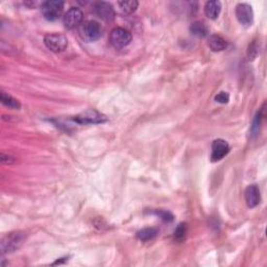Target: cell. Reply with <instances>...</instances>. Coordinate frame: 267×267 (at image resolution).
I'll return each instance as SVG.
<instances>
[{"mask_svg":"<svg viewBox=\"0 0 267 267\" xmlns=\"http://www.w3.org/2000/svg\"><path fill=\"white\" fill-rule=\"evenodd\" d=\"M230 152V145L222 139H216L212 143V152H211V161L218 162Z\"/></svg>","mask_w":267,"mask_h":267,"instance_id":"cell-8","label":"cell"},{"mask_svg":"<svg viewBox=\"0 0 267 267\" xmlns=\"http://www.w3.org/2000/svg\"><path fill=\"white\" fill-rule=\"evenodd\" d=\"M63 10H64V2L60 0H49L41 4L42 14L48 21L58 20L62 16Z\"/></svg>","mask_w":267,"mask_h":267,"instance_id":"cell-3","label":"cell"},{"mask_svg":"<svg viewBox=\"0 0 267 267\" xmlns=\"http://www.w3.org/2000/svg\"><path fill=\"white\" fill-rule=\"evenodd\" d=\"M25 241V235L22 232H14L4 236L1 240L2 255L10 254L19 250Z\"/></svg>","mask_w":267,"mask_h":267,"instance_id":"cell-1","label":"cell"},{"mask_svg":"<svg viewBox=\"0 0 267 267\" xmlns=\"http://www.w3.org/2000/svg\"><path fill=\"white\" fill-rule=\"evenodd\" d=\"M236 17L240 24L250 26L254 21V12L252 8L248 3H239L236 6Z\"/></svg>","mask_w":267,"mask_h":267,"instance_id":"cell-9","label":"cell"},{"mask_svg":"<svg viewBox=\"0 0 267 267\" xmlns=\"http://www.w3.org/2000/svg\"><path fill=\"white\" fill-rule=\"evenodd\" d=\"M138 1L136 0H129V1H119V10L123 14V15H131L135 12L138 8Z\"/></svg>","mask_w":267,"mask_h":267,"instance_id":"cell-16","label":"cell"},{"mask_svg":"<svg viewBox=\"0 0 267 267\" xmlns=\"http://www.w3.org/2000/svg\"><path fill=\"white\" fill-rule=\"evenodd\" d=\"M44 44L52 52H62L68 46V39L63 33H48L44 37Z\"/></svg>","mask_w":267,"mask_h":267,"instance_id":"cell-4","label":"cell"},{"mask_svg":"<svg viewBox=\"0 0 267 267\" xmlns=\"http://www.w3.org/2000/svg\"><path fill=\"white\" fill-rule=\"evenodd\" d=\"M0 100H1L3 105L9 109L19 110L21 108V103L19 102V100L5 92H1V94H0Z\"/></svg>","mask_w":267,"mask_h":267,"instance_id":"cell-14","label":"cell"},{"mask_svg":"<svg viewBox=\"0 0 267 267\" xmlns=\"http://www.w3.org/2000/svg\"><path fill=\"white\" fill-rule=\"evenodd\" d=\"M83 12L79 8H71L63 17V23L68 30L79 26L83 21Z\"/></svg>","mask_w":267,"mask_h":267,"instance_id":"cell-10","label":"cell"},{"mask_svg":"<svg viewBox=\"0 0 267 267\" xmlns=\"http://www.w3.org/2000/svg\"><path fill=\"white\" fill-rule=\"evenodd\" d=\"M80 33L85 41L94 42L102 36V27L97 21L88 20L82 23Z\"/></svg>","mask_w":267,"mask_h":267,"instance_id":"cell-2","label":"cell"},{"mask_svg":"<svg viewBox=\"0 0 267 267\" xmlns=\"http://www.w3.org/2000/svg\"><path fill=\"white\" fill-rule=\"evenodd\" d=\"M92 10H93V13L95 14V16L105 21V22H109V21H112L115 18L114 8L109 2H105V1L95 2L92 6Z\"/></svg>","mask_w":267,"mask_h":267,"instance_id":"cell-7","label":"cell"},{"mask_svg":"<svg viewBox=\"0 0 267 267\" xmlns=\"http://www.w3.org/2000/svg\"><path fill=\"white\" fill-rule=\"evenodd\" d=\"M209 47L212 51L218 52L224 50V49L228 47V43L226 40L218 36V34H213V36H211L209 39Z\"/></svg>","mask_w":267,"mask_h":267,"instance_id":"cell-13","label":"cell"},{"mask_svg":"<svg viewBox=\"0 0 267 267\" xmlns=\"http://www.w3.org/2000/svg\"><path fill=\"white\" fill-rule=\"evenodd\" d=\"M1 162L3 164H13V163H15L16 162V159L15 158H13L11 156H9V154H4V153H1Z\"/></svg>","mask_w":267,"mask_h":267,"instance_id":"cell-21","label":"cell"},{"mask_svg":"<svg viewBox=\"0 0 267 267\" xmlns=\"http://www.w3.org/2000/svg\"><path fill=\"white\" fill-rule=\"evenodd\" d=\"M190 32L193 36L198 38H205L208 34V29L205 23L200 21H195L190 26Z\"/></svg>","mask_w":267,"mask_h":267,"instance_id":"cell-15","label":"cell"},{"mask_svg":"<svg viewBox=\"0 0 267 267\" xmlns=\"http://www.w3.org/2000/svg\"><path fill=\"white\" fill-rule=\"evenodd\" d=\"M74 120L81 124H96L105 122L108 120V118L101 113H100V112L91 109L83 112L80 115H77L74 118Z\"/></svg>","mask_w":267,"mask_h":267,"instance_id":"cell-6","label":"cell"},{"mask_svg":"<svg viewBox=\"0 0 267 267\" xmlns=\"http://www.w3.org/2000/svg\"><path fill=\"white\" fill-rule=\"evenodd\" d=\"M157 215H159L161 218L164 219L165 221H172L173 220V216L171 213L167 212V211H157Z\"/></svg>","mask_w":267,"mask_h":267,"instance_id":"cell-20","label":"cell"},{"mask_svg":"<svg viewBox=\"0 0 267 267\" xmlns=\"http://www.w3.org/2000/svg\"><path fill=\"white\" fill-rule=\"evenodd\" d=\"M215 100L219 103H227L230 100V96L226 92H220L215 96Z\"/></svg>","mask_w":267,"mask_h":267,"instance_id":"cell-19","label":"cell"},{"mask_svg":"<svg viewBox=\"0 0 267 267\" xmlns=\"http://www.w3.org/2000/svg\"><path fill=\"white\" fill-rule=\"evenodd\" d=\"M159 234V231L154 228H146L137 233V238L141 241H150L151 239L156 238Z\"/></svg>","mask_w":267,"mask_h":267,"instance_id":"cell-17","label":"cell"},{"mask_svg":"<svg viewBox=\"0 0 267 267\" xmlns=\"http://www.w3.org/2000/svg\"><path fill=\"white\" fill-rule=\"evenodd\" d=\"M110 41L115 48H124L132 42V33L121 27H116L110 33Z\"/></svg>","mask_w":267,"mask_h":267,"instance_id":"cell-5","label":"cell"},{"mask_svg":"<svg viewBox=\"0 0 267 267\" xmlns=\"http://www.w3.org/2000/svg\"><path fill=\"white\" fill-rule=\"evenodd\" d=\"M244 198L245 201H247V205L250 208L257 207L260 203V200H261V195H260L259 188L256 185L249 186L245 189Z\"/></svg>","mask_w":267,"mask_h":267,"instance_id":"cell-11","label":"cell"},{"mask_svg":"<svg viewBox=\"0 0 267 267\" xmlns=\"http://www.w3.org/2000/svg\"><path fill=\"white\" fill-rule=\"evenodd\" d=\"M186 234H187V226H186V223L179 224V227L177 228V230L174 231V238H175V240H178V241L184 240L185 237H186Z\"/></svg>","mask_w":267,"mask_h":267,"instance_id":"cell-18","label":"cell"},{"mask_svg":"<svg viewBox=\"0 0 267 267\" xmlns=\"http://www.w3.org/2000/svg\"><path fill=\"white\" fill-rule=\"evenodd\" d=\"M220 11H221V3L220 1H217V0H214V1H208L205 4V14L206 16L211 20H215L218 18Z\"/></svg>","mask_w":267,"mask_h":267,"instance_id":"cell-12","label":"cell"}]
</instances>
